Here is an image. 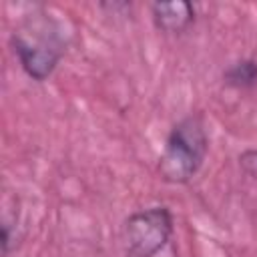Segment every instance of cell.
I'll list each match as a JSON object with an SVG mask.
<instances>
[{
	"label": "cell",
	"instance_id": "6da1fadb",
	"mask_svg": "<svg viewBox=\"0 0 257 257\" xmlns=\"http://www.w3.org/2000/svg\"><path fill=\"white\" fill-rule=\"evenodd\" d=\"M207 153V135L199 116L183 118L169 135L159 173L169 183H187L201 167Z\"/></svg>",
	"mask_w": 257,
	"mask_h": 257
},
{
	"label": "cell",
	"instance_id": "7a4b0ae2",
	"mask_svg": "<svg viewBox=\"0 0 257 257\" xmlns=\"http://www.w3.org/2000/svg\"><path fill=\"white\" fill-rule=\"evenodd\" d=\"M173 233V219L165 207L133 213L124 223V245L133 257H153Z\"/></svg>",
	"mask_w": 257,
	"mask_h": 257
},
{
	"label": "cell",
	"instance_id": "3957f363",
	"mask_svg": "<svg viewBox=\"0 0 257 257\" xmlns=\"http://www.w3.org/2000/svg\"><path fill=\"white\" fill-rule=\"evenodd\" d=\"M14 50L20 58L22 68L32 76L34 80H44L54 70L60 54L50 44H38L32 40H26L22 36L14 38Z\"/></svg>",
	"mask_w": 257,
	"mask_h": 257
},
{
	"label": "cell",
	"instance_id": "277c9868",
	"mask_svg": "<svg viewBox=\"0 0 257 257\" xmlns=\"http://www.w3.org/2000/svg\"><path fill=\"white\" fill-rule=\"evenodd\" d=\"M153 16L155 22L161 30L165 32H181L185 30L193 18V6L185 0H177V2H157L153 4Z\"/></svg>",
	"mask_w": 257,
	"mask_h": 257
},
{
	"label": "cell",
	"instance_id": "5b68a950",
	"mask_svg": "<svg viewBox=\"0 0 257 257\" xmlns=\"http://www.w3.org/2000/svg\"><path fill=\"white\" fill-rule=\"evenodd\" d=\"M227 78L231 84H237V86H247V84H253L257 80V66L255 62H237L229 72H227Z\"/></svg>",
	"mask_w": 257,
	"mask_h": 257
},
{
	"label": "cell",
	"instance_id": "8992f818",
	"mask_svg": "<svg viewBox=\"0 0 257 257\" xmlns=\"http://www.w3.org/2000/svg\"><path fill=\"white\" fill-rule=\"evenodd\" d=\"M241 167L245 169L247 175H251L253 179H257V151H247L241 155Z\"/></svg>",
	"mask_w": 257,
	"mask_h": 257
}]
</instances>
